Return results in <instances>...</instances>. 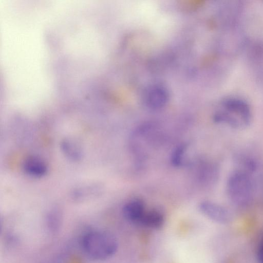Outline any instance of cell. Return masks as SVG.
Segmentation results:
<instances>
[{
	"label": "cell",
	"mask_w": 263,
	"mask_h": 263,
	"mask_svg": "<svg viewBox=\"0 0 263 263\" xmlns=\"http://www.w3.org/2000/svg\"><path fill=\"white\" fill-rule=\"evenodd\" d=\"M219 108L215 112V122L234 129H242L252 121L250 105L244 99L237 97L226 98L221 101Z\"/></svg>",
	"instance_id": "obj_1"
},
{
	"label": "cell",
	"mask_w": 263,
	"mask_h": 263,
	"mask_svg": "<svg viewBox=\"0 0 263 263\" xmlns=\"http://www.w3.org/2000/svg\"><path fill=\"white\" fill-rule=\"evenodd\" d=\"M81 245L85 253L97 261L110 258L118 247L116 237L111 232L102 229L92 230L85 233Z\"/></svg>",
	"instance_id": "obj_2"
},
{
	"label": "cell",
	"mask_w": 263,
	"mask_h": 263,
	"mask_svg": "<svg viewBox=\"0 0 263 263\" xmlns=\"http://www.w3.org/2000/svg\"><path fill=\"white\" fill-rule=\"evenodd\" d=\"M226 187L229 199L234 205L244 208L252 201L255 186L250 173L235 171L229 176Z\"/></svg>",
	"instance_id": "obj_3"
},
{
	"label": "cell",
	"mask_w": 263,
	"mask_h": 263,
	"mask_svg": "<svg viewBox=\"0 0 263 263\" xmlns=\"http://www.w3.org/2000/svg\"><path fill=\"white\" fill-rule=\"evenodd\" d=\"M200 212L207 218L216 222L224 224L229 222L231 215L225 207L216 202L205 200L199 204Z\"/></svg>",
	"instance_id": "obj_4"
},
{
	"label": "cell",
	"mask_w": 263,
	"mask_h": 263,
	"mask_svg": "<svg viewBox=\"0 0 263 263\" xmlns=\"http://www.w3.org/2000/svg\"><path fill=\"white\" fill-rule=\"evenodd\" d=\"M169 99L167 89L161 85H154L147 89L144 100L146 106L152 109H159L163 107Z\"/></svg>",
	"instance_id": "obj_5"
},
{
	"label": "cell",
	"mask_w": 263,
	"mask_h": 263,
	"mask_svg": "<svg viewBox=\"0 0 263 263\" xmlns=\"http://www.w3.org/2000/svg\"><path fill=\"white\" fill-rule=\"evenodd\" d=\"M145 212V204L143 200L138 198L128 201L122 209L124 218L130 222L137 223H139Z\"/></svg>",
	"instance_id": "obj_6"
},
{
	"label": "cell",
	"mask_w": 263,
	"mask_h": 263,
	"mask_svg": "<svg viewBox=\"0 0 263 263\" xmlns=\"http://www.w3.org/2000/svg\"><path fill=\"white\" fill-rule=\"evenodd\" d=\"M23 169L28 175L40 178L44 176L47 172V166L41 158L36 156H29L23 163Z\"/></svg>",
	"instance_id": "obj_7"
},
{
	"label": "cell",
	"mask_w": 263,
	"mask_h": 263,
	"mask_svg": "<svg viewBox=\"0 0 263 263\" xmlns=\"http://www.w3.org/2000/svg\"><path fill=\"white\" fill-rule=\"evenodd\" d=\"M164 222V216L161 211L154 209L145 211L139 224L147 228L158 229L162 227Z\"/></svg>",
	"instance_id": "obj_8"
},
{
	"label": "cell",
	"mask_w": 263,
	"mask_h": 263,
	"mask_svg": "<svg viewBox=\"0 0 263 263\" xmlns=\"http://www.w3.org/2000/svg\"><path fill=\"white\" fill-rule=\"evenodd\" d=\"M62 152L69 160L77 161L81 159L82 150L80 145L72 138H65L61 143Z\"/></svg>",
	"instance_id": "obj_9"
},
{
	"label": "cell",
	"mask_w": 263,
	"mask_h": 263,
	"mask_svg": "<svg viewBox=\"0 0 263 263\" xmlns=\"http://www.w3.org/2000/svg\"><path fill=\"white\" fill-rule=\"evenodd\" d=\"M186 150L187 145L184 143L180 144L175 147L170 157L171 162L173 166L178 167L182 164Z\"/></svg>",
	"instance_id": "obj_10"
},
{
	"label": "cell",
	"mask_w": 263,
	"mask_h": 263,
	"mask_svg": "<svg viewBox=\"0 0 263 263\" xmlns=\"http://www.w3.org/2000/svg\"><path fill=\"white\" fill-rule=\"evenodd\" d=\"M257 257L259 263H263V240L260 242L258 247Z\"/></svg>",
	"instance_id": "obj_11"
}]
</instances>
